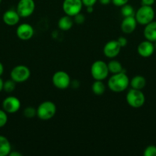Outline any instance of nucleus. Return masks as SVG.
<instances>
[{
	"mask_svg": "<svg viewBox=\"0 0 156 156\" xmlns=\"http://www.w3.org/2000/svg\"><path fill=\"white\" fill-rule=\"evenodd\" d=\"M129 79L125 72L113 74L109 78L107 85L110 91L116 93H120L125 91L129 86Z\"/></svg>",
	"mask_w": 156,
	"mask_h": 156,
	"instance_id": "1",
	"label": "nucleus"
},
{
	"mask_svg": "<svg viewBox=\"0 0 156 156\" xmlns=\"http://www.w3.org/2000/svg\"><path fill=\"white\" fill-rule=\"evenodd\" d=\"M37 109V117L41 120H49L53 118L57 112V107L50 101H44L38 105Z\"/></svg>",
	"mask_w": 156,
	"mask_h": 156,
	"instance_id": "2",
	"label": "nucleus"
},
{
	"mask_svg": "<svg viewBox=\"0 0 156 156\" xmlns=\"http://www.w3.org/2000/svg\"><path fill=\"white\" fill-rule=\"evenodd\" d=\"M154 15L155 13L152 6L142 5V6L139 8L135 13V18L138 24L145 26L154 21Z\"/></svg>",
	"mask_w": 156,
	"mask_h": 156,
	"instance_id": "3",
	"label": "nucleus"
},
{
	"mask_svg": "<svg viewBox=\"0 0 156 156\" xmlns=\"http://www.w3.org/2000/svg\"><path fill=\"white\" fill-rule=\"evenodd\" d=\"M125 100L131 108H140L145 105V96L142 90L131 88L127 92Z\"/></svg>",
	"mask_w": 156,
	"mask_h": 156,
	"instance_id": "4",
	"label": "nucleus"
},
{
	"mask_svg": "<svg viewBox=\"0 0 156 156\" xmlns=\"http://www.w3.org/2000/svg\"><path fill=\"white\" fill-rule=\"evenodd\" d=\"M90 73L94 80H105L110 73L107 63L102 60L95 61L90 67Z\"/></svg>",
	"mask_w": 156,
	"mask_h": 156,
	"instance_id": "5",
	"label": "nucleus"
},
{
	"mask_svg": "<svg viewBox=\"0 0 156 156\" xmlns=\"http://www.w3.org/2000/svg\"><path fill=\"white\" fill-rule=\"evenodd\" d=\"M31 76V70L27 66L18 65L14 67L10 73V77L16 83H22L28 80Z\"/></svg>",
	"mask_w": 156,
	"mask_h": 156,
	"instance_id": "6",
	"label": "nucleus"
},
{
	"mask_svg": "<svg viewBox=\"0 0 156 156\" xmlns=\"http://www.w3.org/2000/svg\"><path fill=\"white\" fill-rule=\"evenodd\" d=\"M53 85L60 90H65L69 88L71 84V79L68 73L60 70L57 71L52 76Z\"/></svg>",
	"mask_w": 156,
	"mask_h": 156,
	"instance_id": "7",
	"label": "nucleus"
},
{
	"mask_svg": "<svg viewBox=\"0 0 156 156\" xmlns=\"http://www.w3.org/2000/svg\"><path fill=\"white\" fill-rule=\"evenodd\" d=\"M83 6L82 0H64L62 9L65 15L73 17L80 13Z\"/></svg>",
	"mask_w": 156,
	"mask_h": 156,
	"instance_id": "8",
	"label": "nucleus"
},
{
	"mask_svg": "<svg viewBox=\"0 0 156 156\" xmlns=\"http://www.w3.org/2000/svg\"><path fill=\"white\" fill-rule=\"evenodd\" d=\"M35 10V2L34 0H19L17 4L16 11L21 18H28L34 13Z\"/></svg>",
	"mask_w": 156,
	"mask_h": 156,
	"instance_id": "9",
	"label": "nucleus"
},
{
	"mask_svg": "<svg viewBox=\"0 0 156 156\" xmlns=\"http://www.w3.org/2000/svg\"><path fill=\"white\" fill-rule=\"evenodd\" d=\"M21 106V101L15 96H9L2 101V109L7 114H15L18 112Z\"/></svg>",
	"mask_w": 156,
	"mask_h": 156,
	"instance_id": "10",
	"label": "nucleus"
},
{
	"mask_svg": "<svg viewBox=\"0 0 156 156\" xmlns=\"http://www.w3.org/2000/svg\"><path fill=\"white\" fill-rule=\"evenodd\" d=\"M35 34V29L31 24L23 23L19 24L16 29V35L18 39L21 41H29Z\"/></svg>",
	"mask_w": 156,
	"mask_h": 156,
	"instance_id": "11",
	"label": "nucleus"
},
{
	"mask_svg": "<svg viewBox=\"0 0 156 156\" xmlns=\"http://www.w3.org/2000/svg\"><path fill=\"white\" fill-rule=\"evenodd\" d=\"M122 47L117 42V41L112 40L108 41L106 44L104 45L102 51L106 57L110 58V59H114L120 53V50Z\"/></svg>",
	"mask_w": 156,
	"mask_h": 156,
	"instance_id": "12",
	"label": "nucleus"
},
{
	"mask_svg": "<svg viewBox=\"0 0 156 156\" xmlns=\"http://www.w3.org/2000/svg\"><path fill=\"white\" fill-rule=\"evenodd\" d=\"M154 49V43L149 41H144L141 42L137 47V53L140 56L144 58H148L152 56Z\"/></svg>",
	"mask_w": 156,
	"mask_h": 156,
	"instance_id": "13",
	"label": "nucleus"
},
{
	"mask_svg": "<svg viewBox=\"0 0 156 156\" xmlns=\"http://www.w3.org/2000/svg\"><path fill=\"white\" fill-rule=\"evenodd\" d=\"M137 21H136L135 16L125 17L121 22V30L124 34H129L135 31L137 27Z\"/></svg>",
	"mask_w": 156,
	"mask_h": 156,
	"instance_id": "14",
	"label": "nucleus"
},
{
	"mask_svg": "<svg viewBox=\"0 0 156 156\" xmlns=\"http://www.w3.org/2000/svg\"><path fill=\"white\" fill-rule=\"evenodd\" d=\"M21 17L19 16L16 10L9 9L2 15L3 22L9 26H15L18 24Z\"/></svg>",
	"mask_w": 156,
	"mask_h": 156,
	"instance_id": "15",
	"label": "nucleus"
},
{
	"mask_svg": "<svg viewBox=\"0 0 156 156\" xmlns=\"http://www.w3.org/2000/svg\"><path fill=\"white\" fill-rule=\"evenodd\" d=\"M143 34L145 40L151 42L156 41V21H152L145 25Z\"/></svg>",
	"mask_w": 156,
	"mask_h": 156,
	"instance_id": "16",
	"label": "nucleus"
},
{
	"mask_svg": "<svg viewBox=\"0 0 156 156\" xmlns=\"http://www.w3.org/2000/svg\"><path fill=\"white\" fill-rule=\"evenodd\" d=\"M73 17H70L69 15H65L64 16H62L58 21V28L64 31H67L70 30L73 25Z\"/></svg>",
	"mask_w": 156,
	"mask_h": 156,
	"instance_id": "17",
	"label": "nucleus"
},
{
	"mask_svg": "<svg viewBox=\"0 0 156 156\" xmlns=\"http://www.w3.org/2000/svg\"><path fill=\"white\" fill-rule=\"evenodd\" d=\"M129 85L131 86L132 88L142 90L146 85V79L144 76L138 75V76H134L129 81Z\"/></svg>",
	"mask_w": 156,
	"mask_h": 156,
	"instance_id": "18",
	"label": "nucleus"
},
{
	"mask_svg": "<svg viewBox=\"0 0 156 156\" xmlns=\"http://www.w3.org/2000/svg\"><path fill=\"white\" fill-rule=\"evenodd\" d=\"M12 151L9 140L4 136L0 135V156H7Z\"/></svg>",
	"mask_w": 156,
	"mask_h": 156,
	"instance_id": "19",
	"label": "nucleus"
},
{
	"mask_svg": "<svg viewBox=\"0 0 156 156\" xmlns=\"http://www.w3.org/2000/svg\"><path fill=\"white\" fill-rule=\"evenodd\" d=\"M106 87L102 81L95 80L92 85V91L94 94L97 96L102 95L105 93Z\"/></svg>",
	"mask_w": 156,
	"mask_h": 156,
	"instance_id": "20",
	"label": "nucleus"
},
{
	"mask_svg": "<svg viewBox=\"0 0 156 156\" xmlns=\"http://www.w3.org/2000/svg\"><path fill=\"white\" fill-rule=\"evenodd\" d=\"M107 66H108L109 71L112 74H116V73H122V72H125L124 70L121 62L116 60V59H112V60H110L107 63Z\"/></svg>",
	"mask_w": 156,
	"mask_h": 156,
	"instance_id": "21",
	"label": "nucleus"
},
{
	"mask_svg": "<svg viewBox=\"0 0 156 156\" xmlns=\"http://www.w3.org/2000/svg\"><path fill=\"white\" fill-rule=\"evenodd\" d=\"M121 14H122V16L125 18V17H129V16H135V9L131 5L129 4H125L124 5H122L121 7Z\"/></svg>",
	"mask_w": 156,
	"mask_h": 156,
	"instance_id": "22",
	"label": "nucleus"
},
{
	"mask_svg": "<svg viewBox=\"0 0 156 156\" xmlns=\"http://www.w3.org/2000/svg\"><path fill=\"white\" fill-rule=\"evenodd\" d=\"M16 82L12 80V79L6 80L3 82V90L7 93H11L14 91L16 87Z\"/></svg>",
	"mask_w": 156,
	"mask_h": 156,
	"instance_id": "23",
	"label": "nucleus"
},
{
	"mask_svg": "<svg viewBox=\"0 0 156 156\" xmlns=\"http://www.w3.org/2000/svg\"><path fill=\"white\" fill-rule=\"evenodd\" d=\"M23 115L24 117L28 119L33 118L35 116H37V109H35L34 107L29 106L26 107L23 111Z\"/></svg>",
	"mask_w": 156,
	"mask_h": 156,
	"instance_id": "24",
	"label": "nucleus"
},
{
	"mask_svg": "<svg viewBox=\"0 0 156 156\" xmlns=\"http://www.w3.org/2000/svg\"><path fill=\"white\" fill-rule=\"evenodd\" d=\"M144 156H156V146L151 145L147 146L143 152Z\"/></svg>",
	"mask_w": 156,
	"mask_h": 156,
	"instance_id": "25",
	"label": "nucleus"
},
{
	"mask_svg": "<svg viewBox=\"0 0 156 156\" xmlns=\"http://www.w3.org/2000/svg\"><path fill=\"white\" fill-rule=\"evenodd\" d=\"M8 122L7 113L4 110L0 109V128L4 127Z\"/></svg>",
	"mask_w": 156,
	"mask_h": 156,
	"instance_id": "26",
	"label": "nucleus"
},
{
	"mask_svg": "<svg viewBox=\"0 0 156 156\" xmlns=\"http://www.w3.org/2000/svg\"><path fill=\"white\" fill-rule=\"evenodd\" d=\"M73 19L74 23H76V24H84V21H85V16L80 12V13L77 14V15H76L75 16H73Z\"/></svg>",
	"mask_w": 156,
	"mask_h": 156,
	"instance_id": "27",
	"label": "nucleus"
},
{
	"mask_svg": "<svg viewBox=\"0 0 156 156\" xmlns=\"http://www.w3.org/2000/svg\"><path fill=\"white\" fill-rule=\"evenodd\" d=\"M128 0H112V3L117 7H122L124 5L127 4Z\"/></svg>",
	"mask_w": 156,
	"mask_h": 156,
	"instance_id": "28",
	"label": "nucleus"
},
{
	"mask_svg": "<svg viewBox=\"0 0 156 156\" xmlns=\"http://www.w3.org/2000/svg\"><path fill=\"white\" fill-rule=\"evenodd\" d=\"M117 42L120 45L121 47H125V46L128 44V40L125 37H119L117 40Z\"/></svg>",
	"mask_w": 156,
	"mask_h": 156,
	"instance_id": "29",
	"label": "nucleus"
},
{
	"mask_svg": "<svg viewBox=\"0 0 156 156\" xmlns=\"http://www.w3.org/2000/svg\"><path fill=\"white\" fill-rule=\"evenodd\" d=\"M97 1L98 0H82V2L84 6L88 7V6H93Z\"/></svg>",
	"mask_w": 156,
	"mask_h": 156,
	"instance_id": "30",
	"label": "nucleus"
},
{
	"mask_svg": "<svg viewBox=\"0 0 156 156\" xmlns=\"http://www.w3.org/2000/svg\"><path fill=\"white\" fill-rule=\"evenodd\" d=\"M154 2H155V0H141V3H142V5L152 6Z\"/></svg>",
	"mask_w": 156,
	"mask_h": 156,
	"instance_id": "31",
	"label": "nucleus"
},
{
	"mask_svg": "<svg viewBox=\"0 0 156 156\" xmlns=\"http://www.w3.org/2000/svg\"><path fill=\"white\" fill-rule=\"evenodd\" d=\"M99 2L102 5H107L110 4V2H112V0H98Z\"/></svg>",
	"mask_w": 156,
	"mask_h": 156,
	"instance_id": "32",
	"label": "nucleus"
},
{
	"mask_svg": "<svg viewBox=\"0 0 156 156\" xmlns=\"http://www.w3.org/2000/svg\"><path fill=\"white\" fill-rule=\"evenodd\" d=\"M10 156H22V154L20 153V152H16V151H11V152L9 153Z\"/></svg>",
	"mask_w": 156,
	"mask_h": 156,
	"instance_id": "33",
	"label": "nucleus"
},
{
	"mask_svg": "<svg viewBox=\"0 0 156 156\" xmlns=\"http://www.w3.org/2000/svg\"><path fill=\"white\" fill-rule=\"evenodd\" d=\"M3 73H4V66H3V64L0 62V77L3 74Z\"/></svg>",
	"mask_w": 156,
	"mask_h": 156,
	"instance_id": "34",
	"label": "nucleus"
},
{
	"mask_svg": "<svg viewBox=\"0 0 156 156\" xmlns=\"http://www.w3.org/2000/svg\"><path fill=\"white\" fill-rule=\"evenodd\" d=\"M87 11L88 13H92L93 12V6H88V7H87Z\"/></svg>",
	"mask_w": 156,
	"mask_h": 156,
	"instance_id": "35",
	"label": "nucleus"
},
{
	"mask_svg": "<svg viewBox=\"0 0 156 156\" xmlns=\"http://www.w3.org/2000/svg\"><path fill=\"white\" fill-rule=\"evenodd\" d=\"M3 82H3V80L0 77V92L3 90Z\"/></svg>",
	"mask_w": 156,
	"mask_h": 156,
	"instance_id": "36",
	"label": "nucleus"
},
{
	"mask_svg": "<svg viewBox=\"0 0 156 156\" xmlns=\"http://www.w3.org/2000/svg\"><path fill=\"white\" fill-rule=\"evenodd\" d=\"M154 43V49H155L156 50V41H154V42H153Z\"/></svg>",
	"mask_w": 156,
	"mask_h": 156,
	"instance_id": "37",
	"label": "nucleus"
},
{
	"mask_svg": "<svg viewBox=\"0 0 156 156\" xmlns=\"http://www.w3.org/2000/svg\"><path fill=\"white\" fill-rule=\"evenodd\" d=\"M2 2V0H0V3H1Z\"/></svg>",
	"mask_w": 156,
	"mask_h": 156,
	"instance_id": "38",
	"label": "nucleus"
}]
</instances>
